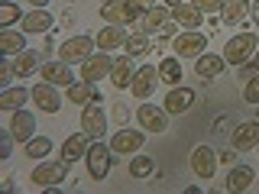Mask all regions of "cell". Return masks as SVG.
<instances>
[{
	"label": "cell",
	"mask_w": 259,
	"mask_h": 194,
	"mask_svg": "<svg viewBox=\"0 0 259 194\" xmlns=\"http://www.w3.org/2000/svg\"><path fill=\"white\" fill-rule=\"evenodd\" d=\"M201 16H204V13L188 0V4H182V7L172 10V23H175V26H185V29H194V26H201Z\"/></svg>",
	"instance_id": "23"
},
{
	"label": "cell",
	"mask_w": 259,
	"mask_h": 194,
	"mask_svg": "<svg viewBox=\"0 0 259 194\" xmlns=\"http://www.w3.org/2000/svg\"><path fill=\"white\" fill-rule=\"evenodd\" d=\"M68 101H71V104H91V101H97L94 84H91V81H81V84H68Z\"/></svg>",
	"instance_id": "29"
},
{
	"label": "cell",
	"mask_w": 259,
	"mask_h": 194,
	"mask_svg": "<svg viewBox=\"0 0 259 194\" xmlns=\"http://www.w3.org/2000/svg\"><path fill=\"white\" fill-rule=\"evenodd\" d=\"M191 4L198 7L201 13H207V16H210V13H221V10H224V0H191Z\"/></svg>",
	"instance_id": "38"
},
{
	"label": "cell",
	"mask_w": 259,
	"mask_h": 194,
	"mask_svg": "<svg viewBox=\"0 0 259 194\" xmlns=\"http://www.w3.org/2000/svg\"><path fill=\"white\" fill-rule=\"evenodd\" d=\"M26 156L36 159V162L49 159V156H52V139H46V136H32V139L26 142Z\"/></svg>",
	"instance_id": "30"
},
{
	"label": "cell",
	"mask_w": 259,
	"mask_h": 194,
	"mask_svg": "<svg viewBox=\"0 0 259 194\" xmlns=\"http://www.w3.org/2000/svg\"><path fill=\"white\" fill-rule=\"evenodd\" d=\"M20 16H23V10L13 4V0H4V4H0V26H13Z\"/></svg>",
	"instance_id": "35"
},
{
	"label": "cell",
	"mask_w": 259,
	"mask_h": 194,
	"mask_svg": "<svg viewBox=\"0 0 259 194\" xmlns=\"http://www.w3.org/2000/svg\"><path fill=\"white\" fill-rule=\"evenodd\" d=\"M249 13H253V20H256V26H259V0H253V7H249Z\"/></svg>",
	"instance_id": "42"
},
{
	"label": "cell",
	"mask_w": 259,
	"mask_h": 194,
	"mask_svg": "<svg viewBox=\"0 0 259 194\" xmlns=\"http://www.w3.org/2000/svg\"><path fill=\"white\" fill-rule=\"evenodd\" d=\"M256 48H259L256 32H237V36L224 45V59H227V65H237V68H243V65L256 55Z\"/></svg>",
	"instance_id": "1"
},
{
	"label": "cell",
	"mask_w": 259,
	"mask_h": 194,
	"mask_svg": "<svg viewBox=\"0 0 259 194\" xmlns=\"http://www.w3.org/2000/svg\"><path fill=\"white\" fill-rule=\"evenodd\" d=\"M23 29L32 32V36H39V32H49V29H52V13H49L46 7H42V10L26 13V16H23Z\"/></svg>",
	"instance_id": "24"
},
{
	"label": "cell",
	"mask_w": 259,
	"mask_h": 194,
	"mask_svg": "<svg viewBox=\"0 0 259 194\" xmlns=\"http://www.w3.org/2000/svg\"><path fill=\"white\" fill-rule=\"evenodd\" d=\"M243 101H246V104H259V75H253L246 81V87H243Z\"/></svg>",
	"instance_id": "36"
},
{
	"label": "cell",
	"mask_w": 259,
	"mask_h": 194,
	"mask_svg": "<svg viewBox=\"0 0 259 194\" xmlns=\"http://www.w3.org/2000/svg\"><path fill=\"white\" fill-rule=\"evenodd\" d=\"M194 107V91L191 87H172L165 94V113H188Z\"/></svg>",
	"instance_id": "21"
},
{
	"label": "cell",
	"mask_w": 259,
	"mask_h": 194,
	"mask_svg": "<svg viewBox=\"0 0 259 194\" xmlns=\"http://www.w3.org/2000/svg\"><path fill=\"white\" fill-rule=\"evenodd\" d=\"M224 68H227V59L224 55H214V52L198 55V62H194V71H198L201 78H221Z\"/></svg>",
	"instance_id": "22"
},
{
	"label": "cell",
	"mask_w": 259,
	"mask_h": 194,
	"mask_svg": "<svg viewBox=\"0 0 259 194\" xmlns=\"http://www.w3.org/2000/svg\"><path fill=\"white\" fill-rule=\"evenodd\" d=\"M159 81H165V84H178V81H182V62H178V59H162L159 62Z\"/></svg>",
	"instance_id": "31"
},
{
	"label": "cell",
	"mask_w": 259,
	"mask_h": 194,
	"mask_svg": "<svg viewBox=\"0 0 259 194\" xmlns=\"http://www.w3.org/2000/svg\"><path fill=\"white\" fill-rule=\"evenodd\" d=\"M65 175H68V162L59 159V162H39L36 168L29 172V181L39 184V188H59V181H65Z\"/></svg>",
	"instance_id": "3"
},
{
	"label": "cell",
	"mask_w": 259,
	"mask_h": 194,
	"mask_svg": "<svg viewBox=\"0 0 259 194\" xmlns=\"http://www.w3.org/2000/svg\"><path fill=\"white\" fill-rule=\"evenodd\" d=\"M152 168H156V162H152L149 156H133L130 159V175L133 178H149Z\"/></svg>",
	"instance_id": "33"
},
{
	"label": "cell",
	"mask_w": 259,
	"mask_h": 194,
	"mask_svg": "<svg viewBox=\"0 0 259 194\" xmlns=\"http://www.w3.org/2000/svg\"><path fill=\"white\" fill-rule=\"evenodd\" d=\"M130 4H136V7H140V10L146 13V10H149V7H156V0H130Z\"/></svg>",
	"instance_id": "41"
},
{
	"label": "cell",
	"mask_w": 259,
	"mask_h": 194,
	"mask_svg": "<svg viewBox=\"0 0 259 194\" xmlns=\"http://www.w3.org/2000/svg\"><path fill=\"white\" fill-rule=\"evenodd\" d=\"M29 4H32V7H36V10H42V7L49 4V0H29Z\"/></svg>",
	"instance_id": "44"
},
{
	"label": "cell",
	"mask_w": 259,
	"mask_h": 194,
	"mask_svg": "<svg viewBox=\"0 0 259 194\" xmlns=\"http://www.w3.org/2000/svg\"><path fill=\"white\" fill-rule=\"evenodd\" d=\"M13 133H10V126L7 129H0V159H10V149H13Z\"/></svg>",
	"instance_id": "37"
},
{
	"label": "cell",
	"mask_w": 259,
	"mask_h": 194,
	"mask_svg": "<svg viewBox=\"0 0 259 194\" xmlns=\"http://www.w3.org/2000/svg\"><path fill=\"white\" fill-rule=\"evenodd\" d=\"M143 139L146 136L140 129H117L113 139H110V149L117 152V156H136V152L143 149Z\"/></svg>",
	"instance_id": "13"
},
{
	"label": "cell",
	"mask_w": 259,
	"mask_h": 194,
	"mask_svg": "<svg viewBox=\"0 0 259 194\" xmlns=\"http://www.w3.org/2000/svg\"><path fill=\"white\" fill-rule=\"evenodd\" d=\"M123 48H126V55H133V59L136 55H146L149 52V36H146V32H130Z\"/></svg>",
	"instance_id": "32"
},
{
	"label": "cell",
	"mask_w": 259,
	"mask_h": 194,
	"mask_svg": "<svg viewBox=\"0 0 259 194\" xmlns=\"http://www.w3.org/2000/svg\"><path fill=\"white\" fill-rule=\"evenodd\" d=\"M172 45H175V52L182 55V59H198V55H204L207 39H204V32H198V29H185V32L175 36Z\"/></svg>",
	"instance_id": "6"
},
{
	"label": "cell",
	"mask_w": 259,
	"mask_h": 194,
	"mask_svg": "<svg viewBox=\"0 0 259 194\" xmlns=\"http://www.w3.org/2000/svg\"><path fill=\"white\" fill-rule=\"evenodd\" d=\"M32 104H36L39 110H46V113H59L62 97H59V91H55V84H49V81H39V84L32 87Z\"/></svg>",
	"instance_id": "14"
},
{
	"label": "cell",
	"mask_w": 259,
	"mask_h": 194,
	"mask_svg": "<svg viewBox=\"0 0 259 194\" xmlns=\"http://www.w3.org/2000/svg\"><path fill=\"white\" fill-rule=\"evenodd\" d=\"M10 133L16 142H29L32 133H36V117L29 110H13V120H10Z\"/></svg>",
	"instance_id": "17"
},
{
	"label": "cell",
	"mask_w": 259,
	"mask_h": 194,
	"mask_svg": "<svg viewBox=\"0 0 259 194\" xmlns=\"http://www.w3.org/2000/svg\"><path fill=\"white\" fill-rule=\"evenodd\" d=\"M182 4H188V0H165V7H168V10H175V7H182Z\"/></svg>",
	"instance_id": "43"
},
{
	"label": "cell",
	"mask_w": 259,
	"mask_h": 194,
	"mask_svg": "<svg viewBox=\"0 0 259 194\" xmlns=\"http://www.w3.org/2000/svg\"><path fill=\"white\" fill-rule=\"evenodd\" d=\"M32 101V91H26V87H7L4 94H0V110H23V104Z\"/></svg>",
	"instance_id": "26"
},
{
	"label": "cell",
	"mask_w": 259,
	"mask_h": 194,
	"mask_svg": "<svg viewBox=\"0 0 259 194\" xmlns=\"http://www.w3.org/2000/svg\"><path fill=\"white\" fill-rule=\"evenodd\" d=\"M88 139H91V136H88L84 129H81V133H71L68 139L62 142V159L68 162V165H71V162H78V159H84L88 149H91V142H88Z\"/></svg>",
	"instance_id": "16"
},
{
	"label": "cell",
	"mask_w": 259,
	"mask_h": 194,
	"mask_svg": "<svg viewBox=\"0 0 259 194\" xmlns=\"http://www.w3.org/2000/svg\"><path fill=\"white\" fill-rule=\"evenodd\" d=\"M156 81H159V68L156 65H140L133 75V84H130V91H133L136 101H146L152 91H156Z\"/></svg>",
	"instance_id": "10"
},
{
	"label": "cell",
	"mask_w": 259,
	"mask_h": 194,
	"mask_svg": "<svg viewBox=\"0 0 259 194\" xmlns=\"http://www.w3.org/2000/svg\"><path fill=\"white\" fill-rule=\"evenodd\" d=\"M42 78L49 81V84H55V87H68V84H75V75H71V65L68 62H49L42 65Z\"/></svg>",
	"instance_id": "20"
},
{
	"label": "cell",
	"mask_w": 259,
	"mask_h": 194,
	"mask_svg": "<svg viewBox=\"0 0 259 194\" xmlns=\"http://www.w3.org/2000/svg\"><path fill=\"white\" fill-rule=\"evenodd\" d=\"M133 75H136V68H133V55H120V59H113V68H110V84L113 87H130L133 84Z\"/></svg>",
	"instance_id": "19"
},
{
	"label": "cell",
	"mask_w": 259,
	"mask_h": 194,
	"mask_svg": "<svg viewBox=\"0 0 259 194\" xmlns=\"http://www.w3.org/2000/svg\"><path fill=\"white\" fill-rule=\"evenodd\" d=\"M101 16L104 23H113V26H126V23H136L143 16V10L130 0H104L101 4Z\"/></svg>",
	"instance_id": "2"
},
{
	"label": "cell",
	"mask_w": 259,
	"mask_h": 194,
	"mask_svg": "<svg viewBox=\"0 0 259 194\" xmlns=\"http://www.w3.org/2000/svg\"><path fill=\"white\" fill-rule=\"evenodd\" d=\"M94 39L91 36H71V39H65V42L59 45V59L62 62H68V65H75V62H84V59H91L94 55Z\"/></svg>",
	"instance_id": "5"
},
{
	"label": "cell",
	"mask_w": 259,
	"mask_h": 194,
	"mask_svg": "<svg viewBox=\"0 0 259 194\" xmlns=\"http://www.w3.org/2000/svg\"><path fill=\"white\" fill-rule=\"evenodd\" d=\"M81 129H84L91 139L104 136V129H107V110H104L97 101L84 104V110H81Z\"/></svg>",
	"instance_id": "7"
},
{
	"label": "cell",
	"mask_w": 259,
	"mask_h": 194,
	"mask_svg": "<svg viewBox=\"0 0 259 194\" xmlns=\"http://www.w3.org/2000/svg\"><path fill=\"white\" fill-rule=\"evenodd\" d=\"M94 42H97V48H101V52H113V48L126 45V29L107 23V26H101V32L94 36Z\"/></svg>",
	"instance_id": "18"
},
{
	"label": "cell",
	"mask_w": 259,
	"mask_h": 194,
	"mask_svg": "<svg viewBox=\"0 0 259 194\" xmlns=\"http://www.w3.org/2000/svg\"><path fill=\"white\" fill-rule=\"evenodd\" d=\"M10 75H16V71H13V65H0V84H4V91H7V84H10Z\"/></svg>",
	"instance_id": "40"
},
{
	"label": "cell",
	"mask_w": 259,
	"mask_h": 194,
	"mask_svg": "<svg viewBox=\"0 0 259 194\" xmlns=\"http://www.w3.org/2000/svg\"><path fill=\"white\" fill-rule=\"evenodd\" d=\"M0 52H4V55L26 52V36H23V32H16V29H4V32H0Z\"/></svg>",
	"instance_id": "27"
},
{
	"label": "cell",
	"mask_w": 259,
	"mask_h": 194,
	"mask_svg": "<svg viewBox=\"0 0 259 194\" xmlns=\"http://www.w3.org/2000/svg\"><path fill=\"white\" fill-rule=\"evenodd\" d=\"M233 149L237 152H249V149H259V123L256 120H246L233 129Z\"/></svg>",
	"instance_id": "15"
},
{
	"label": "cell",
	"mask_w": 259,
	"mask_h": 194,
	"mask_svg": "<svg viewBox=\"0 0 259 194\" xmlns=\"http://www.w3.org/2000/svg\"><path fill=\"white\" fill-rule=\"evenodd\" d=\"M110 68H113V59L107 52H94L91 59L81 62V81H91L97 84L101 78H110Z\"/></svg>",
	"instance_id": "8"
},
{
	"label": "cell",
	"mask_w": 259,
	"mask_h": 194,
	"mask_svg": "<svg viewBox=\"0 0 259 194\" xmlns=\"http://www.w3.org/2000/svg\"><path fill=\"white\" fill-rule=\"evenodd\" d=\"M168 20H172V10H168L165 4L162 7H149V10H146L140 20H136V32H146V36H152V32H162L168 26Z\"/></svg>",
	"instance_id": "11"
},
{
	"label": "cell",
	"mask_w": 259,
	"mask_h": 194,
	"mask_svg": "<svg viewBox=\"0 0 259 194\" xmlns=\"http://www.w3.org/2000/svg\"><path fill=\"white\" fill-rule=\"evenodd\" d=\"M136 120H140L143 129H152V133H165L168 129V113L165 107H156V104H140Z\"/></svg>",
	"instance_id": "12"
},
{
	"label": "cell",
	"mask_w": 259,
	"mask_h": 194,
	"mask_svg": "<svg viewBox=\"0 0 259 194\" xmlns=\"http://www.w3.org/2000/svg\"><path fill=\"white\" fill-rule=\"evenodd\" d=\"M249 184H253V168H249V165H237V168H230V175H227V191H230V194L246 191Z\"/></svg>",
	"instance_id": "25"
},
{
	"label": "cell",
	"mask_w": 259,
	"mask_h": 194,
	"mask_svg": "<svg viewBox=\"0 0 259 194\" xmlns=\"http://www.w3.org/2000/svg\"><path fill=\"white\" fill-rule=\"evenodd\" d=\"M32 68H36V52H29V48H26V52H20V55H16V62H13V71H16L20 78H26Z\"/></svg>",
	"instance_id": "34"
},
{
	"label": "cell",
	"mask_w": 259,
	"mask_h": 194,
	"mask_svg": "<svg viewBox=\"0 0 259 194\" xmlns=\"http://www.w3.org/2000/svg\"><path fill=\"white\" fill-rule=\"evenodd\" d=\"M224 20L230 23V26H237V23L246 20V13H249V0H224Z\"/></svg>",
	"instance_id": "28"
},
{
	"label": "cell",
	"mask_w": 259,
	"mask_h": 194,
	"mask_svg": "<svg viewBox=\"0 0 259 194\" xmlns=\"http://www.w3.org/2000/svg\"><path fill=\"white\" fill-rule=\"evenodd\" d=\"M240 75L246 78V81L253 78V75H259V48H256V55H253V59H249V62H246V65L240 68Z\"/></svg>",
	"instance_id": "39"
},
{
	"label": "cell",
	"mask_w": 259,
	"mask_h": 194,
	"mask_svg": "<svg viewBox=\"0 0 259 194\" xmlns=\"http://www.w3.org/2000/svg\"><path fill=\"white\" fill-rule=\"evenodd\" d=\"M88 172H91V178H97V181H104V178L110 175V165H113V149L104 142H91V149H88Z\"/></svg>",
	"instance_id": "4"
},
{
	"label": "cell",
	"mask_w": 259,
	"mask_h": 194,
	"mask_svg": "<svg viewBox=\"0 0 259 194\" xmlns=\"http://www.w3.org/2000/svg\"><path fill=\"white\" fill-rule=\"evenodd\" d=\"M217 152L210 149V146H198V149L191 152V172L201 178V181H210L214 178V172H217Z\"/></svg>",
	"instance_id": "9"
}]
</instances>
